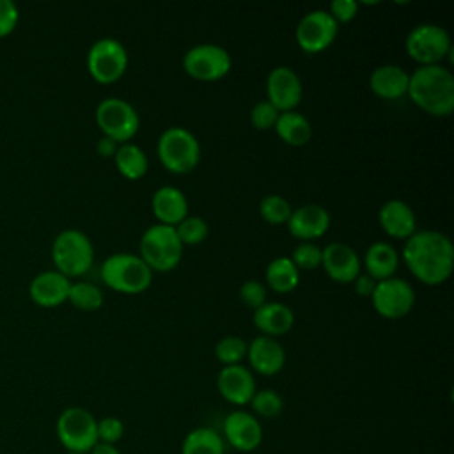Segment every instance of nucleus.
Returning <instances> with one entry per match:
<instances>
[{
  "instance_id": "1",
  "label": "nucleus",
  "mask_w": 454,
  "mask_h": 454,
  "mask_svg": "<svg viewBox=\"0 0 454 454\" xmlns=\"http://www.w3.org/2000/svg\"><path fill=\"white\" fill-rule=\"evenodd\" d=\"M401 257L410 273L426 286L443 284L454 270V245L438 231L413 232L404 241Z\"/></svg>"
},
{
  "instance_id": "2",
  "label": "nucleus",
  "mask_w": 454,
  "mask_h": 454,
  "mask_svg": "<svg viewBox=\"0 0 454 454\" xmlns=\"http://www.w3.org/2000/svg\"><path fill=\"white\" fill-rule=\"evenodd\" d=\"M406 96L426 114L447 117L454 110V74L442 64L419 66L410 73Z\"/></svg>"
},
{
  "instance_id": "3",
  "label": "nucleus",
  "mask_w": 454,
  "mask_h": 454,
  "mask_svg": "<svg viewBox=\"0 0 454 454\" xmlns=\"http://www.w3.org/2000/svg\"><path fill=\"white\" fill-rule=\"evenodd\" d=\"M99 277L103 284L122 294L144 293L153 282V270L137 254L117 252L108 255L101 268Z\"/></svg>"
},
{
  "instance_id": "4",
  "label": "nucleus",
  "mask_w": 454,
  "mask_h": 454,
  "mask_svg": "<svg viewBox=\"0 0 454 454\" xmlns=\"http://www.w3.org/2000/svg\"><path fill=\"white\" fill-rule=\"evenodd\" d=\"M51 261L55 270L67 278L85 275L94 262L90 238L78 229L60 231L51 243Z\"/></svg>"
},
{
  "instance_id": "5",
  "label": "nucleus",
  "mask_w": 454,
  "mask_h": 454,
  "mask_svg": "<svg viewBox=\"0 0 454 454\" xmlns=\"http://www.w3.org/2000/svg\"><path fill=\"white\" fill-rule=\"evenodd\" d=\"M160 163L172 174H188L200 161V144L197 137L181 126L167 128L156 144Z\"/></svg>"
},
{
  "instance_id": "6",
  "label": "nucleus",
  "mask_w": 454,
  "mask_h": 454,
  "mask_svg": "<svg viewBox=\"0 0 454 454\" xmlns=\"http://www.w3.org/2000/svg\"><path fill=\"white\" fill-rule=\"evenodd\" d=\"M183 243L176 229L163 223L147 227L140 238V257L154 271L165 273L174 270L183 257Z\"/></svg>"
},
{
  "instance_id": "7",
  "label": "nucleus",
  "mask_w": 454,
  "mask_h": 454,
  "mask_svg": "<svg viewBox=\"0 0 454 454\" xmlns=\"http://www.w3.org/2000/svg\"><path fill=\"white\" fill-rule=\"evenodd\" d=\"M98 419L82 406H69L60 411L55 433L66 452L89 454L98 443Z\"/></svg>"
},
{
  "instance_id": "8",
  "label": "nucleus",
  "mask_w": 454,
  "mask_h": 454,
  "mask_svg": "<svg viewBox=\"0 0 454 454\" xmlns=\"http://www.w3.org/2000/svg\"><path fill=\"white\" fill-rule=\"evenodd\" d=\"M404 50L419 66H434L452 53L449 32L436 23H420L413 27L404 41Z\"/></svg>"
},
{
  "instance_id": "9",
  "label": "nucleus",
  "mask_w": 454,
  "mask_h": 454,
  "mask_svg": "<svg viewBox=\"0 0 454 454\" xmlns=\"http://www.w3.org/2000/svg\"><path fill=\"white\" fill-rule=\"evenodd\" d=\"M94 119L103 137H108L117 144L129 142L140 128V117L137 110L121 98H105L99 101L94 112Z\"/></svg>"
},
{
  "instance_id": "10",
  "label": "nucleus",
  "mask_w": 454,
  "mask_h": 454,
  "mask_svg": "<svg viewBox=\"0 0 454 454\" xmlns=\"http://www.w3.org/2000/svg\"><path fill=\"white\" fill-rule=\"evenodd\" d=\"M128 60V51L121 41L114 37H101L89 48L87 69L94 82L110 85L124 74Z\"/></svg>"
},
{
  "instance_id": "11",
  "label": "nucleus",
  "mask_w": 454,
  "mask_h": 454,
  "mask_svg": "<svg viewBox=\"0 0 454 454\" xmlns=\"http://www.w3.org/2000/svg\"><path fill=\"white\" fill-rule=\"evenodd\" d=\"M229 51L215 43H202L190 48L183 57V69L199 82H215L231 71Z\"/></svg>"
},
{
  "instance_id": "12",
  "label": "nucleus",
  "mask_w": 454,
  "mask_h": 454,
  "mask_svg": "<svg viewBox=\"0 0 454 454\" xmlns=\"http://www.w3.org/2000/svg\"><path fill=\"white\" fill-rule=\"evenodd\" d=\"M371 301L381 317L401 319L411 312L415 305V291L408 280L390 277L376 282Z\"/></svg>"
},
{
  "instance_id": "13",
  "label": "nucleus",
  "mask_w": 454,
  "mask_h": 454,
  "mask_svg": "<svg viewBox=\"0 0 454 454\" xmlns=\"http://www.w3.org/2000/svg\"><path fill=\"white\" fill-rule=\"evenodd\" d=\"M337 34L339 25L325 9H314L303 14L294 30L298 46L309 55H316L326 50L335 41Z\"/></svg>"
},
{
  "instance_id": "14",
  "label": "nucleus",
  "mask_w": 454,
  "mask_h": 454,
  "mask_svg": "<svg viewBox=\"0 0 454 454\" xmlns=\"http://www.w3.org/2000/svg\"><path fill=\"white\" fill-rule=\"evenodd\" d=\"M222 438L238 452H254L262 443V426L252 411L232 410L223 419Z\"/></svg>"
},
{
  "instance_id": "15",
  "label": "nucleus",
  "mask_w": 454,
  "mask_h": 454,
  "mask_svg": "<svg viewBox=\"0 0 454 454\" xmlns=\"http://www.w3.org/2000/svg\"><path fill=\"white\" fill-rule=\"evenodd\" d=\"M303 94V85L298 73L289 66H277L266 78V101L280 114L294 110Z\"/></svg>"
},
{
  "instance_id": "16",
  "label": "nucleus",
  "mask_w": 454,
  "mask_h": 454,
  "mask_svg": "<svg viewBox=\"0 0 454 454\" xmlns=\"http://www.w3.org/2000/svg\"><path fill=\"white\" fill-rule=\"evenodd\" d=\"M321 268L337 284H351L362 271V261L353 247L332 241L321 248Z\"/></svg>"
},
{
  "instance_id": "17",
  "label": "nucleus",
  "mask_w": 454,
  "mask_h": 454,
  "mask_svg": "<svg viewBox=\"0 0 454 454\" xmlns=\"http://www.w3.org/2000/svg\"><path fill=\"white\" fill-rule=\"evenodd\" d=\"M216 388L229 404L241 408L250 403L257 390L255 376L241 364L223 365L216 376Z\"/></svg>"
},
{
  "instance_id": "18",
  "label": "nucleus",
  "mask_w": 454,
  "mask_h": 454,
  "mask_svg": "<svg viewBox=\"0 0 454 454\" xmlns=\"http://www.w3.org/2000/svg\"><path fill=\"white\" fill-rule=\"evenodd\" d=\"M247 358L252 372L261 376H275L286 365V349L275 337L259 335L248 342Z\"/></svg>"
},
{
  "instance_id": "19",
  "label": "nucleus",
  "mask_w": 454,
  "mask_h": 454,
  "mask_svg": "<svg viewBox=\"0 0 454 454\" xmlns=\"http://www.w3.org/2000/svg\"><path fill=\"white\" fill-rule=\"evenodd\" d=\"M330 227V213L319 204H303L291 211L287 229L300 241H314L326 234Z\"/></svg>"
},
{
  "instance_id": "20",
  "label": "nucleus",
  "mask_w": 454,
  "mask_h": 454,
  "mask_svg": "<svg viewBox=\"0 0 454 454\" xmlns=\"http://www.w3.org/2000/svg\"><path fill=\"white\" fill-rule=\"evenodd\" d=\"M71 280L57 270H46L37 273L28 284L30 300L44 309H53L67 301Z\"/></svg>"
},
{
  "instance_id": "21",
  "label": "nucleus",
  "mask_w": 454,
  "mask_h": 454,
  "mask_svg": "<svg viewBox=\"0 0 454 454\" xmlns=\"http://www.w3.org/2000/svg\"><path fill=\"white\" fill-rule=\"evenodd\" d=\"M378 222L383 232L394 239L406 241L417 232V218L413 209L401 199H388L378 211Z\"/></svg>"
},
{
  "instance_id": "22",
  "label": "nucleus",
  "mask_w": 454,
  "mask_h": 454,
  "mask_svg": "<svg viewBox=\"0 0 454 454\" xmlns=\"http://www.w3.org/2000/svg\"><path fill=\"white\" fill-rule=\"evenodd\" d=\"M151 209L158 223L176 227L188 216V199L179 188L165 184L153 193Z\"/></svg>"
},
{
  "instance_id": "23",
  "label": "nucleus",
  "mask_w": 454,
  "mask_h": 454,
  "mask_svg": "<svg viewBox=\"0 0 454 454\" xmlns=\"http://www.w3.org/2000/svg\"><path fill=\"white\" fill-rule=\"evenodd\" d=\"M410 73L395 64H383L374 67L369 76V87L374 96L381 99H399L406 96Z\"/></svg>"
},
{
  "instance_id": "24",
  "label": "nucleus",
  "mask_w": 454,
  "mask_h": 454,
  "mask_svg": "<svg viewBox=\"0 0 454 454\" xmlns=\"http://www.w3.org/2000/svg\"><path fill=\"white\" fill-rule=\"evenodd\" d=\"M252 321L257 326V330L262 332V335L277 339L278 335H284L293 328L294 314L291 307H287L286 303L266 301L264 305L254 310Z\"/></svg>"
},
{
  "instance_id": "25",
  "label": "nucleus",
  "mask_w": 454,
  "mask_h": 454,
  "mask_svg": "<svg viewBox=\"0 0 454 454\" xmlns=\"http://www.w3.org/2000/svg\"><path fill=\"white\" fill-rule=\"evenodd\" d=\"M364 268L371 278L385 280L395 277L399 268V252L387 241H374L364 255Z\"/></svg>"
},
{
  "instance_id": "26",
  "label": "nucleus",
  "mask_w": 454,
  "mask_h": 454,
  "mask_svg": "<svg viewBox=\"0 0 454 454\" xmlns=\"http://www.w3.org/2000/svg\"><path fill=\"white\" fill-rule=\"evenodd\" d=\"M273 129L277 131L278 138L284 144L293 145V147L305 145L312 137V126H310L309 119L296 110L282 112L278 115Z\"/></svg>"
},
{
  "instance_id": "27",
  "label": "nucleus",
  "mask_w": 454,
  "mask_h": 454,
  "mask_svg": "<svg viewBox=\"0 0 454 454\" xmlns=\"http://www.w3.org/2000/svg\"><path fill=\"white\" fill-rule=\"evenodd\" d=\"M264 278H266V284H264L266 287H270L278 294H286L298 287L300 270L293 264L289 257L280 255L270 261V264L266 266Z\"/></svg>"
},
{
  "instance_id": "28",
  "label": "nucleus",
  "mask_w": 454,
  "mask_h": 454,
  "mask_svg": "<svg viewBox=\"0 0 454 454\" xmlns=\"http://www.w3.org/2000/svg\"><path fill=\"white\" fill-rule=\"evenodd\" d=\"M114 161H115L119 174L129 181H137V179L144 177L149 168V160H147L145 153L142 151V147H138L137 144H131V142L119 144V147L114 154Z\"/></svg>"
},
{
  "instance_id": "29",
  "label": "nucleus",
  "mask_w": 454,
  "mask_h": 454,
  "mask_svg": "<svg viewBox=\"0 0 454 454\" xmlns=\"http://www.w3.org/2000/svg\"><path fill=\"white\" fill-rule=\"evenodd\" d=\"M181 454H225V442L218 431L200 426L184 436Z\"/></svg>"
},
{
  "instance_id": "30",
  "label": "nucleus",
  "mask_w": 454,
  "mask_h": 454,
  "mask_svg": "<svg viewBox=\"0 0 454 454\" xmlns=\"http://www.w3.org/2000/svg\"><path fill=\"white\" fill-rule=\"evenodd\" d=\"M67 301L76 307L78 310L83 312H94L98 309H101L105 296L103 291L92 284V282H71L69 293H67Z\"/></svg>"
},
{
  "instance_id": "31",
  "label": "nucleus",
  "mask_w": 454,
  "mask_h": 454,
  "mask_svg": "<svg viewBox=\"0 0 454 454\" xmlns=\"http://www.w3.org/2000/svg\"><path fill=\"white\" fill-rule=\"evenodd\" d=\"M248 406L255 417L277 419L284 411V399L277 390L262 388V390H255Z\"/></svg>"
},
{
  "instance_id": "32",
  "label": "nucleus",
  "mask_w": 454,
  "mask_h": 454,
  "mask_svg": "<svg viewBox=\"0 0 454 454\" xmlns=\"http://www.w3.org/2000/svg\"><path fill=\"white\" fill-rule=\"evenodd\" d=\"M248 342L239 335H225L215 346L216 360L223 365H238L247 356Z\"/></svg>"
},
{
  "instance_id": "33",
  "label": "nucleus",
  "mask_w": 454,
  "mask_h": 454,
  "mask_svg": "<svg viewBox=\"0 0 454 454\" xmlns=\"http://www.w3.org/2000/svg\"><path fill=\"white\" fill-rule=\"evenodd\" d=\"M291 204L287 202V199H284L278 193H270L266 197H262L261 204H259V213L261 216L271 223V225H282L287 223L289 216H291Z\"/></svg>"
},
{
  "instance_id": "34",
  "label": "nucleus",
  "mask_w": 454,
  "mask_h": 454,
  "mask_svg": "<svg viewBox=\"0 0 454 454\" xmlns=\"http://www.w3.org/2000/svg\"><path fill=\"white\" fill-rule=\"evenodd\" d=\"M176 234L179 238V241L184 245H200L207 234H209V227L206 223L204 218L200 216H193V215H188L184 220H181L176 227Z\"/></svg>"
},
{
  "instance_id": "35",
  "label": "nucleus",
  "mask_w": 454,
  "mask_h": 454,
  "mask_svg": "<svg viewBox=\"0 0 454 454\" xmlns=\"http://www.w3.org/2000/svg\"><path fill=\"white\" fill-rule=\"evenodd\" d=\"M298 270H316L321 266V248L312 241H301L289 257Z\"/></svg>"
},
{
  "instance_id": "36",
  "label": "nucleus",
  "mask_w": 454,
  "mask_h": 454,
  "mask_svg": "<svg viewBox=\"0 0 454 454\" xmlns=\"http://www.w3.org/2000/svg\"><path fill=\"white\" fill-rule=\"evenodd\" d=\"M278 115H280V112L271 103H268L264 99V101H259L252 106L250 124L259 131H266L270 128H275V122H277Z\"/></svg>"
},
{
  "instance_id": "37",
  "label": "nucleus",
  "mask_w": 454,
  "mask_h": 454,
  "mask_svg": "<svg viewBox=\"0 0 454 454\" xmlns=\"http://www.w3.org/2000/svg\"><path fill=\"white\" fill-rule=\"evenodd\" d=\"M98 442L115 445L124 436V422L119 417H103L98 420Z\"/></svg>"
},
{
  "instance_id": "38",
  "label": "nucleus",
  "mask_w": 454,
  "mask_h": 454,
  "mask_svg": "<svg viewBox=\"0 0 454 454\" xmlns=\"http://www.w3.org/2000/svg\"><path fill=\"white\" fill-rule=\"evenodd\" d=\"M268 287L259 280H247L239 287V300L252 310L264 305L268 300Z\"/></svg>"
},
{
  "instance_id": "39",
  "label": "nucleus",
  "mask_w": 454,
  "mask_h": 454,
  "mask_svg": "<svg viewBox=\"0 0 454 454\" xmlns=\"http://www.w3.org/2000/svg\"><path fill=\"white\" fill-rule=\"evenodd\" d=\"M20 21V9L12 0H0V39L14 32Z\"/></svg>"
},
{
  "instance_id": "40",
  "label": "nucleus",
  "mask_w": 454,
  "mask_h": 454,
  "mask_svg": "<svg viewBox=\"0 0 454 454\" xmlns=\"http://www.w3.org/2000/svg\"><path fill=\"white\" fill-rule=\"evenodd\" d=\"M360 4L356 0H333L328 7L330 16L335 20L337 25L349 23L358 14Z\"/></svg>"
},
{
  "instance_id": "41",
  "label": "nucleus",
  "mask_w": 454,
  "mask_h": 454,
  "mask_svg": "<svg viewBox=\"0 0 454 454\" xmlns=\"http://www.w3.org/2000/svg\"><path fill=\"white\" fill-rule=\"evenodd\" d=\"M353 287H355V293L362 298H371L372 293H374V287H376V280L371 278L367 273H360L353 282Z\"/></svg>"
},
{
  "instance_id": "42",
  "label": "nucleus",
  "mask_w": 454,
  "mask_h": 454,
  "mask_svg": "<svg viewBox=\"0 0 454 454\" xmlns=\"http://www.w3.org/2000/svg\"><path fill=\"white\" fill-rule=\"evenodd\" d=\"M117 147H119V144L114 142V140L108 138V137H101V138L98 140V144H96V151H98V154L103 156V158H114Z\"/></svg>"
},
{
  "instance_id": "43",
  "label": "nucleus",
  "mask_w": 454,
  "mask_h": 454,
  "mask_svg": "<svg viewBox=\"0 0 454 454\" xmlns=\"http://www.w3.org/2000/svg\"><path fill=\"white\" fill-rule=\"evenodd\" d=\"M89 454H121V450H119L115 445L98 442V443L89 450Z\"/></svg>"
},
{
  "instance_id": "44",
  "label": "nucleus",
  "mask_w": 454,
  "mask_h": 454,
  "mask_svg": "<svg viewBox=\"0 0 454 454\" xmlns=\"http://www.w3.org/2000/svg\"><path fill=\"white\" fill-rule=\"evenodd\" d=\"M66 454H76V452H66Z\"/></svg>"
}]
</instances>
